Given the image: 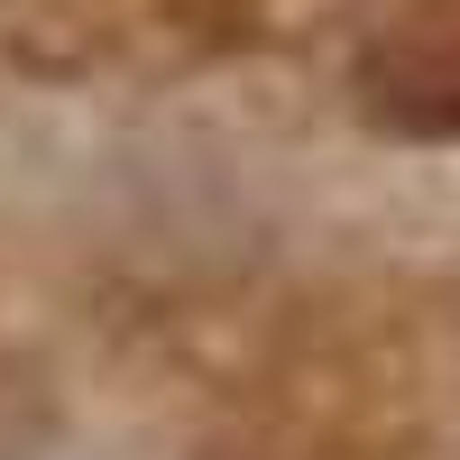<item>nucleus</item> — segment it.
Here are the masks:
<instances>
[{"label": "nucleus", "mask_w": 460, "mask_h": 460, "mask_svg": "<svg viewBox=\"0 0 460 460\" xmlns=\"http://www.w3.org/2000/svg\"><path fill=\"white\" fill-rule=\"evenodd\" d=\"M359 111L396 138H460V19L414 10L359 47Z\"/></svg>", "instance_id": "f257e3e1"}]
</instances>
